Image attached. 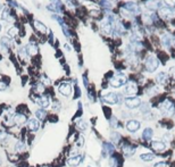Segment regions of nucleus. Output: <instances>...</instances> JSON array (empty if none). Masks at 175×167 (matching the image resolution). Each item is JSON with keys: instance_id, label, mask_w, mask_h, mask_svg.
Segmentation results:
<instances>
[{"instance_id": "nucleus-38", "label": "nucleus", "mask_w": 175, "mask_h": 167, "mask_svg": "<svg viewBox=\"0 0 175 167\" xmlns=\"http://www.w3.org/2000/svg\"><path fill=\"white\" fill-rule=\"evenodd\" d=\"M169 73H171V75H173V78H175V67H171V68H169Z\"/></svg>"}, {"instance_id": "nucleus-11", "label": "nucleus", "mask_w": 175, "mask_h": 167, "mask_svg": "<svg viewBox=\"0 0 175 167\" xmlns=\"http://www.w3.org/2000/svg\"><path fill=\"white\" fill-rule=\"evenodd\" d=\"M174 13L172 10V8L169 7H161L159 9V15L161 17H164V18H167V17H171Z\"/></svg>"}, {"instance_id": "nucleus-28", "label": "nucleus", "mask_w": 175, "mask_h": 167, "mask_svg": "<svg viewBox=\"0 0 175 167\" xmlns=\"http://www.w3.org/2000/svg\"><path fill=\"white\" fill-rule=\"evenodd\" d=\"M118 165V160L116 159L115 157H112L110 159H109V166L110 167H117Z\"/></svg>"}, {"instance_id": "nucleus-35", "label": "nucleus", "mask_w": 175, "mask_h": 167, "mask_svg": "<svg viewBox=\"0 0 175 167\" xmlns=\"http://www.w3.org/2000/svg\"><path fill=\"white\" fill-rule=\"evenodd\" d=\"M155 167H169L166 163H164V161H161V163H157L156 165H155Z\"/></svg>"}, {"instance_id": "nucleus-22", "label": "nucleus", "mask_w": 175, "mask_h": 167, "mask_svg": "<svg viewBox=\"0 0 175 167\" xmlns=\"http://www.w3.org/2000/svg\"><path fill=\"white\" fill-rule=\"evenodd\" d=\"M157 82L158 83H160V84H164L165 82H166V80H167V74L166 73H159V74L157 75V78H156Z\"/></svg>"}, {"instance_id": "nucleus-40", "label": "nucleus", "mask_w": 175, "mask_h": 167, "mask_svg": "<svg viewBox=\"0 0 175 167\" xmlns=\"http://www.w3.org/2000/svg\"><path fill=\"white\" fill-rule=\"evenodd\" d=\"M0 165H1V159H0Z\"/></svg>"}, {"instance_id": "nucleus-42", "label": "nucleus", "mask_w": 175, "mask_h": 167, "mask_svg": "<svg viewBox=\"0 0 175 167\" xmlns=\"http://www.w3.org/2000/svg\"><path fill=\"white\" fill-rule=\"evenodd\" d=\"M42 167H47V166H42Z\"/></svg>"}, {"instance_id": "nucleus-10", "label": "nucleus", "mask_w": 175, "mask_h": 167, "mask_svg": "<svg viewBox=\"0 0 175 167\" xmlns=\"http://www.w3.org/2000/svg\"><path fill=\"white\" fill-rule=\"evenodd\" d=\"M27 126H29V130L37 132L39 130V127H40V123H39L38 118H31L27 123Z\"/></svg>"}, {"instance_id": "nucleus-33", "label": "nucleus", "mask_w": 175, "mask_h": 167, "mask_svg": "<svg viewBox=\"0 0 175 167\" xmlns=\"http://www.w3.org/2000/svg\"><path fill=\"white\" fill-rule=\"evenodd\" d=\"M105 149L107 150V152H113V151H114V148H113L112 145H105Z\"/></svg>"}, {"instance_id": "nucleus-5", "label": "nucleus", "mask_w": 175, "mask_h": 167, "mask_svg": "<svg viewBox=\"0 0 175 167\" xmlns=\"http://www.w3.org/2000/svg\"><path fill=\"white\" fill-rule=\"evenodd\" d=\"M125 105H126V107L134 109V108L139 107L141 105V100L139 99L138 97H130V98L125 99Z\"/></svg>"}, {"instance_id": "nucleus-15", "label": "nucleus", "mask_w": 175, "mask_h": 167, "mask_svg": "<svg viewBox=\"0 0 175 167\" xmlns=\"http://www.w3.org/2000/svg\"><path fill=\"white\" fill-rule=\"evenodd\" d=\"M81 160H82V158H81V156H74V157H71V158H68V160H67V164L70 165V166H78V164L81 163Z\"/></svg>"}, {"instance_id": "nucleus-41", "label": "nucleus", "mask_w": 175, "mask_h": 167, "mask_svg": "<svg viewBox=\"0 0 175 167\" xmlns=\"http://www.w3.org/2000/svg\"><path fill=\"white\" fill-rule=\"evenodd\" d=\"M0 31H1V25H0Z\"/></svg>"}, {"instance_id": "nucleus-19", "label": "nucleus", "mask_w": 175, "mask_h": 167, "mask_svg": "<svg viewBox=\"0 0 175 167\" xmlns=\"http://www.w3.org/2000/svg\"><path fill=\"white\" fill-rule=\"evenodd\" d=\"M101 29H102V32L106 34H109L112 33V24L108 22V21H106V22L102 23V25H101Z\"/></svg>"}, {"instance_id": "nucleus-9", "label": "nucleus", "mask_w": 175, "mask_h": 167, "mask_svg": "<svg viewBox=\"0 0 175 167\" xmlns=\"http://www.w3.org/2000/svg\"><path fill=\"white\" fill-rule=\"evenodd\" d=\"M145 7L151 10H156L160 7V1L159 0H148L145 1Z\"/></svg>"}, {"instance_id": "nucleus-39", "label": "nucleus", "mask_w": 175, "mask_h": 167, "mask_svg": "<svg viewBox=\"0 0 175 167\" xmlns=\"http://www.w3.org/2000/svg\"><path fill=\"white\" fill-rule=\"evenodd\" d=\"M6 89V84L4 82H0V90H5Z\"/></svg>"}, {"instance_id": "nucleus-37", "label": "nucleus", "mask_w": 175, "mask_h": 167, "mask_svg": "<svg viewBox=\"0 0 175 167\" xmlns=\"http://www.w3.org/2000/svg\"><path fill=\"white\" fill-rule=\"evenodd\" d=\"M43 90H45V86L42 85V84H39V85H38V91H39V92H43Z\"/></svg>"}, {"instance_id": "nucleus-12", "label": "nucleus", "mask_w": 175, "mask_h": 167, "mask_svg": "<svg viewBox=\"0 0 175 167\" xmlns=\"http://www.w3.org/2000/svg\"><path fill=\"white\" fill-rule=\"evenodd\" d=\"M37 102L41 108H47V107H49V105H50V99H49L48 97L42 96V97H40V98L38 99Z\"/></svg>"}, {"instance_id": "nucleus-25", "label": "nucleus", "mask_w": 175, "mask_h": 167, "mask_svg": "<svg viewBox=\"0 0 175 167\" xmlns=\"http://www.w3.org/2000/svg\"><path fill=\"white\" fill-rule=\"evenodd\" d=\"M37 118L38 119H45V117H46V111L45 110H42V109H39V110H37Z\"/></svg>"}, {"instance_id": "nucleus-17", "label": "nucleus", "mask_w": 175, "mask_h": 167, "mask_svg": "<svg viewBox=\"0 0 175 167\" xmlns=\"http://www.w3.org/2000/svg\"><path fill=\"white\" fill-rule=\"evenodd\" d=\"M123 152L124 155H126V156H133L134 153H135V148L132 147V145H123Z\"/></svg>"}, {"instance_id": "nucleus-27", "label": "nucleus", "mask_w": 175, "mask_h": 167, "mask_svg": "<svg viewBox=\"0 0 175 167\" xmlns=\"http://www.w3.org/2000/svg\"><path fill=\"white\" fill-rule=\"evenodd\" d=\"M2 19H4V21H11L10 13H9V10H8V9L4 10V13H2Z\"/></svg>"}, {"instance_id": "nucleus-14", "label": "nucleus", "mask_w": 175, "mask_h": 167, "mask_svg": "<svg viewBox=\"0 0 175 167\" xmlns=\"http://www.w3.org/2000/svg\"><path fill=\"white\" fill-rule=\"evenodd\" d=\"M151 147H153V150H156V151H164L165 149H166L165 143L161 141H153L151 142Z\"/></svg>"}, {"instance_id": "nucleus-20", "label": "nucleus", "mask_w": 175, "mask_h": 167, "mask_svg": "<svg viewBox=\"0 0 175 167\" xmlns=\"http://www.w3.org/2000/svg\"><path fill=\"white\" fill-rule=\"evenodd\" d=\"M34 27H35L40 33H46V31H47L45 24H42V23L39 22V21H35V22H34Z\"/></svg>"}, {"instance_id": "nucleus-30", "label": "nucleus", "mask_w": 175, "mask_h": 167, "mask_svg": "<svg viewBox=\"0 0 175 167\" xmlns=\"http://www.w3.org/2000/svg\"><path fill=\"white\" fill-rule=\"evenodd\" d=\"M78 127H80V130L81 131H84L86 129V123L84 122V121H83V119H80V121H78Z\"/></svg>"}, {"instance_id": "nucleus-2", "label": "nucleus", "mask_w": 175, "mask_h": 167, "mask_svg": "<svg viewBox=\"0 0 175 167\" xmlns=\"http://www.w3.org/2000/svg\"><path fill=\"white\" fill-rule=\"evenodd\" d=\"M159 108L163 111H165L166 114H168V115H172L175 111V105L173 104V101L171 100H165L164 102H161Z\"/></svg>"}, {"instance_id": "nucleus-6", "label": "nucleus", "mask_w": 175, "mask_h": 167, "mask_svg": "<svg viewBox=\"0 0 175 167\" xmlns=\"http://www.w3.org/2000/svg\"><path fill=\"white\" fill-rule=\"evenodd\" d=\"M138 92V85L135 82H129L125 88H124V93L125 94H130V96H133L135 93Z\"/></svg>"}, {"instance_id": "nucleus-31", "label": "nucleus", "mask_w": 175, "mask_h": 167, "mask_svg": "<svg viewBox=\"0 0 175 167\" xmlns=\"http://www.w3.org/2000/svg\"><path fill=\"white\" fill-rule=\"evenodd\" d=\"M1 43H2V46H6V47H8V46L10 45V39L9 38H1Z\"/></svg>"}, {"instance_id": "nucleus-36", "label": "nucleus", "mask_w": 175, "mask_h": 167, "mask_svg": "<svg viewBox=\"0 0 175 167\" xmlns=\"http://www.w3.org/2000/svg\"><path fill=\"white\" fill-rule=\"evenodd\" d=\"M83 142H84V140H83V137H80V141L76 142V145H78V147H81V145H83Z\"/></svg>"}, {"instance_id": "nucleus-7", "label": "nucleus", "mask_w": 175, "mask_h": 167, "mask_svg": "<svg viewBox=\"0 0 175 167\" xmlns=\"http://www.w3.org/2000/svg\"><path fill=\"white\" fill-rule=\"evenodd\" d=\"M58 91H59L63 96L68 97L71 96L72 93V85L70 83H62L59 86H58Z\"/></svg>"}, {"instance_id": "nucleus-1", "label": "nucleus", "mask_w": 175, "mask_h": 167, "mask_svg": "<svg viewBox=\"0 0 175 167\" xmlns=\"http://www.w3.org/2000/svg\"><path fill=\"white\" fill-rule=\"evenodd\" d=\"M125 83H126V76L123 74H116L110 80V85L114 86V88H119Z\"/></svg>"}, {"instance_id": "nucleus-18", "label": "nucleus", "mask_w": 175, "mask_h": 167, "mask_svg": "<svg viewBox=\"0 0 175 167\" xmlns=\"http://www.w3.org/2000/svg\"><path fill=\"white\" fill-rule=\"evenodd\" d=\"M153 135V131L150 129V127H147L143 132H142V137H143V140H151V137Z\"/></svg>"}, {"instance_id": "nucleus-24", "label": "nucleus", "mask_w": 175, "mask_h": 167, "mask_svg": "<svg viewBox=\"0 0 175 167\" xmlns=\"http://www.w3.org/2000/svg\"><path fill=\"white\" fill-rule=\"evenodd\" d=\"M26 51L29 52L30 55H35L38 52V47L35 45H29L26 47Z\"/></svg>"}, {"instance_id": "nucleus-26", "label": "nucleus", "mask_w": 175, "mask_h": 167, "mask_svg": "<svg viewBox=\"0 0 175 167\" xmlns=\"http://www.w3.org/2000/svg\"><path fill=\"white\" fill-rule=\"evenodd\" d=\"M8 34H9V37H15V35L18 34V29L15 27V26H13L10 30L8 31Z\"/></svg>"}, {"instance_id": "nucleus-16", "label": "nucleus", "mask_w": 175, "mask_h": 167, "mask_svg": "<svg viewBox=\"0 0 175 167\" xmlns=\"http://www.w3.org/2000/svg\"><path fill=\"white\" fill-rule=\"evenodd\" d=\"M13 119H14V123H15V124L21 125V124H24V123L26 122V116L23 115V114H16V115L13 117Z\"/></svg>"}, {"instance_id": "nucleus-29", "label": "nucleus", "mask_w": 175, "mask_h": 167, "mask_svg": "<svg viewBox=\"0 0 175 167\" xmlns=\"http://www.w3.org/2000/svg\"><path fill=\"white\" fill-rule=\"evenodd\" d=\"M119 139H121V135H119L117 132H113L112 133V140L113 141L115 142V143H117V142L119 141Z\"/></svg>"}, {"instance_id": "nucleus-34", "label": "nucleus", "mask_w": 175, "mask_h": 167, "mask_svg": "<svg viewBox=\"0 0 175 167\" xmlns=\"http://www.w3.org/2000/svg\"><path fill=\"white\" fill-rule=\"evenodd\" d=\"M141 111H143V113H148L149 111V105H143L141 107Z\"/></svg>"}, {"instance_id": "nucleus-13", "label": "nucleus", "mask_w": 175, "mask_h": 167, "mask_svg": "<svg viewBox=\"0 0 175 167\" xmlns=\"http://www.w3.org/2000/svg\"><path fill=\"white\" fill-rule=\"evenodd\" d=\"M124 9H126L130 13H138L139 6L135 2H126V4L124 5Z\"/></svg>"}, {"instance_id": "nucleus-23", "label": "nucleus", "mask_w": 175, "mask_h": 167, "mask_svg": "<svg viewBox=\"0 0 175 167\" xmlns=\"http://www.w3.org/2000/svg\"><path fill=\"white\" fill-rule=\"evenodd\" d=\"M140 158L143 161H151V160L155 159V155H153V153H142Z\"/></svg>"}, {"instance_id": "nucleus-32", "label": "nucleus", "mask_w": 175, "mask_h": 167, "mask_svg": "<svg viewBox=\"0 0 175 167\" xmlns=\"http://www.w3.org/2000/svg\"><path fill=\"white\" fill-rule=\"evenodd\" d=\"M164 2L167 5V7L175 8V0H164Z\"/></svg>"}, {"instance_id": "nucleus-3", "label": "nucleus", "mask_w": 175, "mask_h": 167, "mask_svg": "<svg viewBox=\"0 0 175 167\" xmlns=\"http://www.w3.org/2000/svg\"><path fill=\"white\" fill-rule=\"evenodd\" d=\"M159 66V62L157 58L155 57H149L147 62H145V68H147V71L148 72H155L157 70V67Z\"/></svg>"}, {"instance_id": "nucleus-4", "label": "nucleus", "mask_w": 175, "mask_h": 167, "mask_svg": "<svg viewBox=\"0 0 175 167\" xmlns=\"http://www.w3.org/2000/svg\"><path fill=\"white\" fill-rule=\"evenodd\" d=\"M104 100L110 105H115V104H118L119 101H121V98H119V96L117 93L108 92L106 96H104Z\"/></svg>"}, {"instance_id": "nucleus-21", "label": "nucleus", "mask_w": 175, "mask_h": 167, "mask_svg": "<svg viewBox=\"0 0 175 167\" xmlns=\"http://www.w3.org/2000/svg\"><path fill=\"white\" fill-rule=\"evenodd\" d=\"M161 42H163V45H164L165 47H169V46L172 45V37L169 34H165V35H163V38H161Z\"/></svg>"}, {"instance_id": "nucleus-8", "label": "nucleus", "mask_w": 175, "mask_h": 167, "mask_svg": "<svg viewBox=\"0 0 175 167\" xmlns=\"http://www.w3.org/2000/svg\"><path fill=\"white\" fill-rule=\"evenodd\" d=\"M126 129L130 132H137L140 129V123L137 119H131L126 123Z\"/></svg>"}]
</instances>
